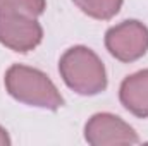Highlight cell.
Masks as SVG:
<instances>
[{
    "instance_id": "1",
    "label": "cell",
    "mask_w": 148,
    "mask_h": 146,
    "mask_svg": "<svg viewBox=\"0 0 148 146\" xmlns=\"http://www.w3.org/2000/svg\"><path fill=\"white\" fill-rule=\"evenodd\" d=\"M59 69L66 84L79 95H97L107 86L103 64L86 46L67 50L60 59Z\"/></svg>"
},
{
    "instance_id": "2",
    "label": "cell",
    "mask_w": 148,
    "mask_h": 146,
    "mask_svg": "<svg viewBox=\"0 0 148 146\" xmlns=\"http://www.w3.org/2000/svg\"><path fill=\"white\" fill-rule=\"evenodd\" d=\"M5 86L16 100L33 107L55 110L64 103L53 83L31 67L12 65L5 74Z\"/></svg>"
},
{
    "instance_id": "3",
    "label": "cell",
    "mask_w": 148,
    "mask_h": 146,
    "mask_svg": "<svg viewBox=\"0 0 148 146\" xmlns=\"http://www.w3.org/2000/svg\"><path fill=\"white\" fill-rule=\"evenodd\" d=\"M105 45L121 62H133L148 50V29L138 21H124L107 31Z\"/></svg>"
},
{
    "instance_id": "4",
    "label": "cell",
    "mask_w": 148,
    "mask_h": 146,
    "mask_svg": "<svg viewBox=\"0 0 148 146\" xmlns=\"http://www.w3.org/2000/svg\"><path fill=\"white\" fill-rule=\"evenodd\" d=\"M86 141L95 146L105 145H133L138 141L136 132L124 120L110 113L93 115L84 129Z\"/></svg>"
},
{
    "instance_id": "5",
    "label": "cell",
    "mask_w": 148,
    "mask_h": 146,
    "mask_svg": "<svg viewBox=\"0 0 148 146\" xmlns=\"http://www.w3.org/2000/svg\"><path fill=\"white\" fill-rule=\"evenodd\" d=\"M0 41L16 52H29L41 41V28L33 17L0 16Z\"/></svg>"
},
{
    "instance_id": "6",
    "label": "cell",
    "mask_w": 148,
    "mask_h": 146,
    "mask_svg": "<svg viewBox=\"0 0 148 146\" xmlns=\"http://www.w3.org/2000/svg\"><path fill=\"white\" fill-rule=\"evenodd\" d=\"M121 102L131 113L148 117V71H140L122 81Z\"/></svg>"
},
{
    "instance_id": "7",
    "label": "cell",
    "mask_w": 148,
    "mask_h": 146,
    "mask_svg": "<svg viewBox=\"0 0 148 146\" xmlns=\"http://www.w3.org/2000/svg\"><path fill=\"white\" fill-rule=\"evenodd\" d=\"M45 9V0H0V16H24L36 19Z\"/></svg>"
},
{
    "instance_id": "8",
    "label": "cell",
    "mask_w": 148,
    "mask_h": 146,
    "mask_svg": "<svg viewBox=\"0 0 148 146\" xmlns=\"http://www.w3.org/2000/svg\"><path fill=\"white\" fill-rule=\"evenodd\" d=\"M74 3L95 19H110L119 12L122 0H74Z\"/></svg>"
},
{
    "instance_id": "9",
    "label": "cell",
    "mask_w": 148,
    "mask_h": 146,
    "mask_svg": "<svg viewBox=\"0 0 148 146\" xmlns=\"http://www.w3.org/2000/svg\"><path fill=\"white\" fill-rule=\"evenodd\" d=\"M10 143V139H9V136H7V132L0 127V146H5Z\"/></svg>"
}]
</instances>
